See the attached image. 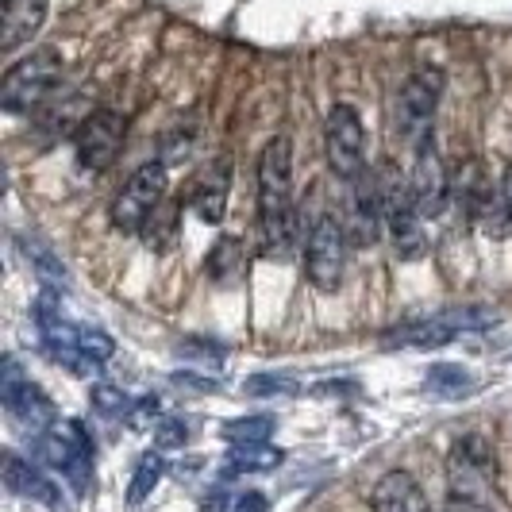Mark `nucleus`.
Listing matches in <instances>:
<instances>
[{
  "mask_svg": "<svg viewBox=\"0 0 512 512\" xmlns=\"http://www.w3.org/2000/svg\"><path fill=\"white\" fill-rule=\"evenodd\" d=\"M258 239L266 258H282L297 239L289 135H274L258 158Z\"/></svg>",
  "mask_w": 512,
  "mask_h": 512,
  "instance_id": "1",
  "label": "nucleus"
},
{
  "mask_svg": "<svg viewBox=\"0 0 512 512\" xmlns=\"http://www.w3.org/2000/svg\"><path fill=\"white\" fill-rule=\"evenodd\" d=\"M497 474V459L486 436H462L447 459V509L451 512H497L489 501V486Z\"/></svg>",
  "mask_w": 512,
  "mask_h": 512,
  "instance_id": "2",
  "label": "nucleus"
},
{
  "mask_svg": "<svg viewBox=\"0 0 512 512\" xmlns=\"http://www.w3.org/2000/svg\"><path fill=\"white\" fill-rule=\"evenodd\" d=\"M378 178V197H382V216L385 228L393 235V247L401 258H420L428 251V235H424V216L412 197V181L401 178V170L393 162H382Z\"/></svg>",
  "mask_w": 512,
  "mask_h": 512,
  "instance_id": "3",
  "label": "nucleus"
},
{
  "mask_svg": "<svg viewBox=\"0 0 512 512\" xmlns=\"http://www.w3.org/2000/svg\"><path fill=\"white\" fill-rule=\"evenodd\" d=\"M39 459L47 462L77 497H85L93 489V443L74 420H54L47 432H39Z\"/></svg>",
  "mask_w": 512,
  "mask_h": 512,
  "instance_id": "4",
  "label": "nucleus"
},
{
  "mask_svg": "<svg viewBox=\"0 0 512 512\" xmlns=\"http://www.w3.org/2000/svg\"><path fill=\"white\" fill-rule=\"evenodd\" d=\"M58 81H62V58H58V51H31L4 74L0 104L12 116L35 112V108H43L54 97Z\"/></svg>",
  "mask_w": 512,
  "mask_h": 512,
  "instance_id": "5",
  "label": "nucleus"
},
{
  "mask_svg": "<svg viewBox=\"0 0 512 512\" xmlns=\"http://www.w3.org/2000/svg\"><path fill=\"white\" fill-rule=\"evenodd\" d=\"M439 97H443V70H436V66H420L405 81L401 101H397V128L409 139L412 151H428L432 147Z\"/></svg>",
  "mask_w": 512,
  "mask_h": 512,
  "instance_id": "6",
  "label": "nucleus"
},
{
  "mask_svg": "<svg viewBox=\"0 0 512 512\" xmlns=\"http://www.w3.org/2000/svg\"><path fill=\"white\" fill-rule=\"evenodd\" d=\"M347 243H351V235H347V224L339 216L324 212V216L312 220L305 239V274L316 289L332 293V289L343 285V274H347Z\"/></svg>",
  "mask_w": 512,
  "mask_h": 512,
  "instance_id": "7",
  "label": "nucleus"
},
{
  "mask_svg": "<svg viewBox=\"0 0 512 512\" xmlns=\"http://www.w3.org/2000/svg\"><path fill=\"white\" fill-rule=\"evenodd\" d=\"M324 151H328V166L339 181L351 185L366 174V131L351 104H332V112L324 120Z\"/></svg>",
  "mask_w": 512,
  "mask_h": 512,
  "instance_id": "8",
  "label": "nucleus"
},
{
  "mask_svg": "<svg viewBox=\"0 0 512 512\" xmlns=\"http://www.w3.org/2000/svg\"><path fill=\"white\" fill-rule=\"evenodd\" d=\"M124 135H128V120L112 108H101V112H89L81 120V128L74 131V154L77 166L89 170V174H101L108 170L120 151H124Z\"/></svg>",
  "mask_w": 512,
  "mask_h": 512,
  "instance_id": "9",
  "label": "nucleus"
},
{
  "mask_svg": "<svg viewBox=\"0 0 512 512\" xmlns=\"http://www.w3.org/2000/svg\"><path fill=\"white\" fill-rule=\"evenodd\" d=\"M166 162H147V166H139L131 181L124 185V193L116 197V205H112V224L120 231H143L147 228V220H151L158 205H162V197H166Z\"/></svg>",
  "mask_w": 512,
  "mask_h": 512,
  "instance_id": "10",
  "label": "nucleus"
},
{
  "mask_svg": "<svg viewBox=\"0 0 512 512\" xmlns=\"http://www.w3.org/2000/svg\"><path fill=\"white\" fill-rule=\"evenodd\" d=\"M0 397H4V409L12 420H20L31 432H47L54 424V405L51 397L39 389V385L20 374L16 359L4 362V382H0Z\"/></svg>",
  "mask_w": 512,
  "mask_h": 512,
  "instance_id": "11",
  "label": "nucleus"
},
{
  "mask_svg": "<svg viewBox=\"0 0 512 512\" xmlns=\"http://www.w3.org/2000/svg\"><path fill=\"white\" fill-rule=\"evenodd\" d=\"M412 197H416V208L424 220H439L447 205H451V174L443 170V158H439L432 147L428 151H416V162H412Z\"/></svg>",
  "mask_w": 512,
  "mask_h": 512,
  "instance_id": "12",
  "label": "nucleus"
},
{
  "mask_svg": "<svg viewBox=\"0 0 512 512\" xmlns=\"http://www.w3.org/2000/svg\"><path fill=\"white\" fill-rule=\"evenodd\" d=\"M347 235L355 247H374L378 243V231L385 228L382 216V197H378V178L366 170L359 181H351V201H347Z\"/></svg>",
  "mask_w": 512,
  "mask_h": 512,
  "instance_id": "13",
  "label": "nucleus"
},
{
  "mask_svg": "<svg viewBox=\"0 0 512 512\" xmlns=\"http://www.w3.org/2000/svg\"><path fill=\"white\" fill-rule=\"evenodd\" d=\"M4 482L12 493H20V497H31V501H39V505H47L54 512H66V497H62V489L58 482H51L39 466H31L24 462L20 455H4Z\"/></svg>",
  "mask_w": 512,
  "mask_h": 512,
  "instance_id": "14",
  "label": "nucleus"
},
{
  "mask_svg": "<svg viewBox=\"0 0 512 512\" xmlns=\"http://www.w3.org/2000/svg\"><path fill=\"white\" fill-rule=\"evenodd\" d=\"M370 505H374V512H432V501L424 497V489L409 470L382 474L374 493H370Z\"/></svg>",
  "mask_w": 512,
  "mask_h": 512,
  "instance_id": "15",
  "label": "nucleus"
},
{
  "mask_svg": "<svg viewBox=\"0 0 512 512\" xmlns=\"http://www.w3.org/2000/svg\"><path fill=\"white\" fill-rule=\"evenodd\" d=\"M51 0H4V51H16L39 35Z\"/></svg>",
  "mask_w": 512,
  "mask_h": 512,
  "instance_id": "16",
  "label": "nucleus"
},
{
  "mask_svg": "<svg viewBox=\"0 0 512 512\" xmlns=\"http://www.w3.org/2000/svg\"><path fill=\"white\" fill-rule=\"evenodd\" d=\"M228 189H231V162L220 158L205 178L197 181L189 205H193V212H197L205 224H220V220H224V208H228Z\"/></svg>",
  "mask_w": 512,
  "mask_h": 512,
  "instance_id": "17",
  "label": "nucleus"
},
{
  "mask_svg": "<svg viewBox=\"0 0 512 512\" xmlns=\"http://www.w3.org/2000/svg\"><path fill=\"white\" fill-rule=\"evenodd\" d=\"M451 197H459V208L478 224V216H482L486 205L493 201V189H489L486 170H482L478 158L459 162V170H455V178H451Z\"/></svg>",
  "mask_w": 512,
  "mask_h": 512,
  "instance_id": "18",
  "label": "nucleus"
},
{
  "mask_svg": "<svg viewBox=\"0 0 512 512\" xmlns=\"http://www.w3.org/2000/svg\"><path fill=\"white\" fill-rule=\"evenodd\" d=\"M459 335V328L439 316V320H420V324H397L393 332H385V347H412V351H432V347H447Z\"/></svg>",
  "mask_w": 512,
  "mask_h": 512,
  "instance_id": "19",
  "label": "nucleus"
},
{
  "mask_svg": "<svg viewBox=\"0 0 512 512\" xmlns=\"http://www.w3.org/2000/svg\"><path fill=\"white\" fill-rule=\"evenodd\" d=\"M424 385H428V393L439 397V401H462V397L474 393L470 370H462L455 362H436V366L424 374Z\"/></svg>",
  "mask_w": 512,
  "mask_h": 512,
  "instance_id": "20",
  "label": "nucleus"
},
{
  "mask_svg": "<svg viewBox=\"0 0 512 512\" xmlns=\"http://www.w3.org/2000/svg\"><path fill=\"white\" fill-rule=\"evenodd\" d=\"M282 451L270 443H239L228 451V474H266L282 466Z\"/></svg>",
  "mask_w": 512,
  "mask_h": 512,
  "instance_id": "21",
  "label": "nucleus"
},
{
  "mask_svg": "<svg viewBox=\"0 0 512 512\" xmlns=\"http://www.w3.org/2000/svg\"><path fill=\"white\" fill-rule=\"evenodd\" d=\"M243 270H247V247H243V239L239 235H224L212 247V255H208V274L220 285H231Z\"/></svg>",
  "mask_w": 512,
  "mask_h": 512,
  "instance_id": "22",
  "label": "nucleus"
},
{
  "mask_svg": "<svg viewBox=\"0 0 512 512\" xmlns=\"http://www.w3.org/2000/svg\"><path fill=\"white\" fill-rule=\"evenodd\" d=\"M162 470H166V459H162V447H151L143 451V459L135 462V474H131L128 486V505H143L154 493V486L162 482Z\"/></svg>",
  "mask_w": 512,
  "mask_h": 512,
  "instance_id": "23",
  "label": "nucleus"
},
{
  "mask_svg": "<svg viewBox=\"0 0 512 512\" xmlns=\"http://www.w3.org/2000/svg\"><path fill=\"white\" fill-rule=\"evenodd\" d=\"M74 351H77V359H81V374H85V370H93V366H104V362L112 359L116 343H112V335L101 332V328H77Z\"/></svg>",
  "mask_w": 512,
  "mask_h": 512,
  "instance_id": "24",
  "label": "nucleus"
},
{
  "mask_svg": "<svg viewBox=\"0 0 512 512\" xmlns=\"http://www.w3.org/2000/svg\"><path fill=\"white\" fill-rule=\"evenodd\" d=\"M220 436L228 439L231 447H239V443H270L274 416H235L220 428Z\"/></svg>",
  "mask_w": 512,
  "mask_h": 512,
  "instance_id": "25",
  "label": "nucleus"
},
{
  "mask_svg": "<svg viewBox=\"0 0 512 512\" xmlns=\"http://www.w3.org/2000/svg\"><path fill=\"white\" fill-rule=\"evenodd\" d=\"M20 251L31 258V266H35V274H39L43 282L66 285V266H62V262H58V258L47 251V247H39L35 239H20Z\"/></svg>",
  "mask_w": 512,
  "mask_h": 512,
  "instance_id": "26",
  "label": "nucleus"
},
{
  "mask_svg": "<svg viewBox=\"0 0 512 512\" xmlns=\"http://www.w3.org/2000/svg\"><path fill=\"white\" fill-rule=\"evenodd\" d=\"M243 389L251 393V397H293L301 382L293 378V374H251Z\"/></svg>",
  "mask_w": 512,
  "mask_h": 512,
  "instance_id": "27",
  "label": "nucleus"
},
{
  "mask_svg": "<svg viewBox=\"0 0 512 512\" xmlns=\"http://www.w3.org/2000/svg\"><path fill=\"white\" fill-rule=\"evenodd\" d=\"M89 401H93V409L101 412V416H108V420H116V416H124V412L131 409L128 393L116 389V385H93Z\"/></svg>",
  "mask_w": 512,
  "mask_h": 512,
  "instance_id": "28",
  "label": "nucleus"
},
{
  "mask_svg": "<svg viewBox=\"0 0 512 512\" xmlns=\"http://www.w3.org/2000/svg\"><path fill=\"white\" fill-rule=\"evenodd\" d=\"M189 436V428H185V420H166V424H158V432H154V447H162V451H170V447H181Z\"/></svg>",
  "mask_w": 512,
  "mask_h": 512,
  "instance_id": "29",
  "label": "nucleus"
},
{
  "mask_svg": "<svg viewBox=\"0 0 512 512\" xmlns=\"http://www.w3.org/2000/svg\"><path fill=\"white\" fill-rule=\"evenodd\" d=\"M170 382L185 385V389H197V393H216V389H220V382L201 378V374H193V370H174V374H170Z\"/></svg>",
  "mask_w": 512,
  "mask_h": 512,
  "instance_id": "30",
  "label": "nucleus"
},
{
  "mask_svg": "<svg viewBox=\"0 0 512 512\" xmlns=\"http://www.w3.org/2000/svg\"><path fill=\"white\" fill-rule=\"evenodd\" d=\"M270 509V501L262 497V493H243L235 505H231V512H266Z\"/></svg>",
  "mask_w": 512,
  "mask_h": 512,
  "instance_id": "31",
  "label": "nucleus"
},
{
  "mask_svg": "<svg viewBox=\"0 0 512 512\" xmlns=\"http://www.w3.org/2000/svg\"><path fill=\"white\" fill-rule=\"evenodd\" d=\"M501 197L512 205V166H509V174H505V185H501Z\"/></svg>",
  "mask_w": 512,
  "mask_h": 512,
  "instance_id": "32",
  "label": "nucleus"
}]
</instances>
